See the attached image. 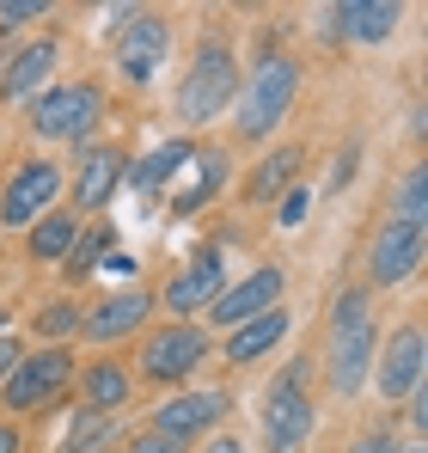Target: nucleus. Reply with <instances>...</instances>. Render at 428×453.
<instances>
[{
    "label": "nucleus",
    "mask_w": 428,
    "mask_h": 453,
    "mask_svg": "<svg viewBox=\"0 0 428 453\" xmlns=\"http://www.w3.org/2000/svg\"><path fill=\"white\" fill-rule=\"evenodd\" d=\"M373 349H379V319H373V288L349 282L331 295V319H325V386L337 398L367 392L373 374Z\"/></svg>",
    "instance_id": "f257e3e1"
},
{
    "label": "nucleus",
    "mask_w": 428,
    "mask_h": 453,
    "mask_svg": "<svg viewBox=\"0 0 428 453\" xmlns=\"http://www.w3.org/2000/svg\"><path fill=\"white\" fill-rule=\"evenodd\" d=\"M294 98H300V62L287 50H264L251 62V74L239 80V98H233L239 104V142H270L287 123Z\"/></svg>",
    "instance_id": "f03ea898"
},
{
    "label": "nucleus",
    "mask_w": 428,
    "mask_h": 453,
    "mask_svg": "<svg viewBox=\"0 0 428 453\" xmlns=\"http://www.w3.org/2000/svg\"><path fill=\"white\" fill-rule=\"evenodd\" d=\"M233 98H239V56H233L220 37H203L196 56H190V74L178 80V117L196 129V123L226 117Z\"/></svg>",
    "instance_id": "7ed1b4c3"
},
{
    "label": "nucleus",
    "mask_w": 428,
    "mask_h": 453,
    "mask_svg": "<svg viewBox=\"0 0 428 453\" xmlns=\"http://www.w3.org/2000/svg\"><path fill=\"white\" fill-rule=\"evenodd\" d=\"M104 117V92L92 80H56L31 98V135L37 142H86Z\"/></svg>",
    "instance_id": "20e7f679"
},
{
    "label": "nucleus",
    "mask_w": 428,
    "mask_h": 453,
    "mask_svg": "<svg viewBox=\"0 0 428 453\" xmlns=\"http://www.w3.org/2000/svg\"><path fill=\"white\" fill-rule=\"evenodd\" d=\"M214 356L209 325L196 319H172V325H153L141 343V380H159V386H190V374Z\"/></svg>",
    "instance_id": "39448f33"
},
{
    "label": "nucleus",
    "mask_w": 428,
    "mask_h": 453,
    "mask_svg": "<svg viewBox=\"0 0 428 453\" xmlns=\"http://www.w3.org/2000/svg\"><path fill=\"white\" fill-rule=\"evenodd\" d=\"M318 423V404L306 392V362H287V374L270 380L264 392V448L270 453H300Z\"/></svg>",
    "instance_id": "423d86ee"
},
{
    "label": "nucleus",
    "mask_w": 428,
    "mask_h": 453,
    "mask_svg": "<svg viewBox=\"0 0 428 453\" xmlns=\"http://www.w3.org/2000/svg\"><path fill=\"white\" fill-rule=\"evenodd\" d=\"M73 368H80V362H73L62 343H43V349L19 356V368H12L6 386H0L6 411H12V417H25V411H50V404L73 386Z\"/></svg>",
    "instance_id": "0eeeda50"
},
{
    "label": "nucleus",
    "mask_w": 428,
    "mask_h": 453,
    "mask_svg": "<svg viewBox=\"0 0 428 453\" xmlns=\"http://www.w3.org/2000/svg\"><path fill=\"white\" fill-rule=\"evenodd\" d=\"M423 374H428L423 325L404 319V325H392L386 343L373 349V374H367V386H373L386 404H398V398H417V392H423Z\"/></svg>",
    "instance_id": "6e6552de"
},
{
    "label": "nucleus",
    "mask_w": 428,
    "mask_h": 453,
    "mask_svg": "<svg viewBox=\"0 0 428 453\" xmlns=\"http://www.w3.org/2000/svg\"><path fill=\"white\" fill-rule=\"evenodd\" d=\"M62 190H68V178H62L56 159H19V165L6 172V184H0V226L43 221V215L62 203Z\"/></svg>",
    "instance_id": "1a4fd4ad"
},
{
    "label": "nucleus",
    "mask_w": 428,
    "mask_h": 453,
    "mask_svg": "<svg viewBox=\"0 0 428 453\" xmlns=\"http://www.w3.org/2000/svg\"><path fill=\"white\" fill-rule=\"evenodd\" d=\"M226 411H233V398L226 392H214V386H178L159 411H153V435H165V441H178V448H190V441H203L214 435L220 423H226Z\"/></svg>",
    "instance_id": "9d476101"
},
{
    "label": "nucleus",
    "mask_w": 428,
    "mask_h": 453,
    "mask_svg": "<svg viewBox=\"0 0 428 453\" xmlns=\"http://www.w3.org/2000/svg\"><path fill=\"white\" fill-rule=\"evenodd\" d=\"M165 56H172V25H165L159 12H129V25H123L117 43H111L117 74L129 80V86H153L159 68H165Z\"/></svg>",
    "instance_id": "9b49d317"
},
{
    "label": "nucleus",
    "mask_w": 428,
    "mask_h": 453,
    "mask_svg": "<svg viewBox=\"0 0 428 453\" xmlns=\"http://www.w3.org/2000/svg\"><path fill=\"white\" fill-rule=\"evenodd\" d=\"M282 295H287V270L282 264H251L245 276H226V288H220L214 306H209V325L233 331V325H245V319L282 306Z\"/></svg>",
    "instance_id": "f8f14e48"
},
{
    "label": "nucleus",
    "mask_w": 428,
    "mask_h": 453,
    "mask_svg": "<svg viewBox=\"0 0 428 453\" xmlns=\"http://www.w3.org/2000/svg\"><path fill=\"white\" fill-rule=\"evenodd\" d=\"M159 312L153 301V288L147 282H129V288H117V295H104V301H92L80 312V337L86 343H123V337H141V325Z\"/></svg>",
    "instance_id": "ddd939ff"
},
{
    "label": "nucleus",
    "mask_w": 428,
    "mask_h": 453,
    "mask_svg": "<svg viewBox=\"0 0 428 453\" xmlns=\"http://www.w3.org/2000/svg\"><path fill=\"white\" fill-rule=\"evenodd\" d=\"M220 288H226V251H220V245H203L184 270H172V282H165L153 301L165 306L172 319H196V312H209V306H214Z\"/></svg>",
    "instance_id": "4468645a"
},
{
    "label": "nucleus",
    "mask_w": 428,
    "mask_h": 453,
    "mask_svg": "<svg viewBox=\"0 0 428 453\" xmlns=\"http://www.w3.org/2000/svg\"><path fill=\"white\" fill-rule=\"evenodd\" d=\"M56 68H62V37H56V31L19 43V50L6 56V68H0V98H6V104H31L43 86H56Z\"/></svg>",
    "instance_id": "2eb2a0df"
},
{
    "label": "nucleus",
    "mask_w": 428,
    "mask_h": 453,
    "mask_svg": "<svg viewBox=\"0 0 428 453\" xmlns=\"http://www.w3.org/2000/svg\"><path fill=\"white\" fill-rule=\"evenodd\" d=\"M423 270V226L386 221L367 245V288H398Z\"/></svg>",
    "instance_id": "dca6fc26"
},
{
    "label": "nucleus",
    "mask_w": 428,
    "mask_h": 453,
    "mask_svg": "<svg viewBox=\"0 0 428 453\" xmlns=\"http://www.w3.org/2000/svg\"><path fill=\"white\" fill-rule=\"evenodd\" d=\"M325 31L331 37H349V43H392L398 31V0H337L325 6Z\"/></svg>",
    "instance_id": "f3484780"
},
{
    "label": "nucleus",
    "mask_w": 428,
    "mask_h": 453,
    "mask_svg": "<svg viewBox=\"0 0 428 453\" xmlns=\"http://www.w3.org/2000/svg\"><path fill=\"white\" fill-rule=\"evenodd\" d=\"M287 331H294V312H287V306H270V312H257V319L233 325V331H226V343H220V356H226L233 368H251V362H264V356L282 343Z\"/></svg>",
    "instance_id": "a211bd4d"
},
{
    "label": "nucleus",
    "mask_w": 428,
    "mask_h": 453,
    "mask_svg": "<svg viewBox=\"0 0 428 453\" xmlns=\"http://www.w3.org/2000/svg\"><path fill=\"white\" fill-rule=\"evenodd\" d=\"M123 165H129V159H123L117 148H104V142L80 153L73 184H68V190H73V215H80V209H104V203L117 196V184H123Z\"/></svg>",
    "instance_id": "6ab92c4d"
},
{
    "label": "nucleus",
    "mask_w": 428,
    "mask_h": 453,
    "mask_svg": "<svg viewBox=\"0 0 428 453\" xmlns=\"http://www.w3.org/2000/svg\"><path fill=\"white\" fill-rule=\"evenodd\" d=\"M226 148H190L184 159V184H178V196H172V209L178 215H196V209H209L214 196L226 190Z\"/></svg>",
    "instance_id": "aec40b11"
},
{
    "label": "nucleus",
    "mask_w": 428,
    "mask_h": 453,
    "mask_svg": "<svg viewBox=\"0 0 428 453\" xmlns=\"http://www.w3.org/2000/svg\"><path fill=\"white\" fill-rule=\"evenodd\" d=\"M73 386H80V398H86V411H123L129 404V392H135V374H129V362H111V356H98V362H80L73 368Z\"/></svg>",
    "instance_id": "412c9836"
},
{
    "label": "nucleus",
    "mask_w": 428,
    "mask_h": 453,
    "mask_svg": "<svg viewBox=\"0 0 428 453\" xmlns=\"http://www.w3.org/2000/svg\"><path fill=\"white\" fill-rule=\"evenodd\" d=\"M80 233H86V221H80L73 209H50L43 221L25 226V251H31L37 264H62V257L73 251V239H80Z\"/></svg>",
    "instance_id": "4be33fe9"
},
{
    "label": "nucleus",
    "mask_w": 428,
    "mask_h": 453,
    "mask_svg": "<svg viewBox=\"0 0 428 453\" xmlns=\"http://www.w3.org/2000/svg\"><path fill=\"white\" fill-rule=\"evenodd\" d=\"M300 159H306V153L294 148V142H287V148H276V153H264V165L251 172L245 196H251V203H270V196L294 190V184H300Z\"/></svg>",
    "instance_id": "5701e85b"
},
{
    "label": "nucleus",
    "mask_w": 428,
    "mask_h": 453,
    "mask_svg": "<svg viewBox=\"0 0 428 453\" xmlns=\"http://www.w3.org/2000/svg\"><path fill=\"white\" fill-rule=\"evenodd\" d=\"M184 159H190V142H159V148L141 153L135 165H123V178H129L135 190H165V184L184 172Z\"/></svg>",
    "instance_id": "b1692460"
},
{
    "label": "nucleus",
    "mask_w": 428,
    "mask_h": 453,
    "mask_svg": "<svg viewBox=\"0 0 428 453\" xmlns=\"http://www.w3.org/2000/svg\"><path fill=\"white\" fill-rule=\"evenodd\" d=\"M111 245H117V226H111V221H98L92 233H80L73 251L62 257V282H92V270L111 257Z\"/></svg>",
    "instance_id": "393cba45"
},
{
    "label": "nucleus",
    "mask_w": 428,
    "mask_h": 453,
    "mask_svg": "<svg viewBox=\"0 0 428 453\" xmlns=\"http://www.w3.org/2000/svg\"><path fill=\"white\" fill-rule=\"evenodd\" d=\"M423 184H428L423 165H404V178H398V190H392V215H386V221L423 226V221H428V209H423Z\"/></svg>",
    "instance_id": "a878e982"
},
{
    "label": "nucleus",
    "mask_w": 428,
    "mask_h": 453,
    "mask_svg": "<svg viewBox=\"0 0 428 453\" xmlns=\"http://www.w3.org/2000/svg\"><path fill=\"white\" fill-rule=\"evenodd\" d=\"M31 325H37V337H43V343H62V337L80 331V306H73V301H50V306H37V319H31Z\"/></svg>",
    "instance_id": "bb28decb"
},
{
    "label": "nucleus",
    "mask_w": 428,
    "mask_h": 453,
    "mask_svg": "<svg viewBox=\"0 0 428 453\" xmlns=\"http://www.w3.org/2000/svg\"><path fill=\"white\" fill-rule=\"evenodd\" d=\"M111 435V417H98V411H80V423H73L68 435V453H98V441Z\"/></svg>",
    "instance_id": "cd10ccee"
},
{
    "label": "nucleus",
    "mask_w": 428,
    "mask_h": 453,
    "mask_svg": "<svg viewBox=\"0 0 428 453\" xmlns=\"http://www.w3.org/2000/svg\"><path fill=\"white\" fill-rule=\"evenodd\" d=\"M50 12H56L50 0H0V25H37Z\"/></svg>",
    "instance_id": "c85d7f7f"
},
{
    "label": "nucleus",
    "mask_w": 428,
    "mask_h": 453,
    "mask_svg": "<svg viewBox=\"0 0 428 453\" xmlns=\"http://www.w3.org/2000/svg\"><path fill=\"white\" fill-rule=\"evenodd\" d=\"M349 453H404V448H398L392 429H367V435H355V448H349Z\"/></svg>",
    "instance_id": "c756f323"
},
{
    "label": "nucleus",
    "mask_w": 428,
    "mask_h": 453,
    "mask_svg": "<svg viewBox=\"0 0 428 453\" xmlns=\"http://www.w3.org/2000/svg\"><path fill=\"white\" fill-rule=\"evenodd\" d=\"M123 453H184V448H178V441H165V435H153V429H141Z\"/></svg>",
    "instance_id": "7c9ffc66"
},
{
    "label": "nucleus",
    "mask_w": 428,
    "mask_h": 453,
    "mask_svg": "<svg viewBox=\"0 0 428 453\" xmlns=\"http://www.w3.org/2000/svg\"><path fill=\"white\" fill-rule=\"evenodd\" d=\"M19 356H25V349H19V337H6V331H0V386H6V374L19 368Z\"/></svg>",
    "instance_id": "2f4dec72"
},
{
    "label": "nucleus",
    "mask_w": 428,
    "mask_h": 453,
    "mask_svg": "<svg viewBox=\"0 0 428 453\" xmlns=\"http://www.w3.org/2000/svg\"><path fill=\"white\" fill-rule=\"evenodd\" d=\"M196 453H251V448H245L239 435H209V441H203Z\"/></svg>",
    "instance_id": "473e14b6"
},
{
    "label": "nucleus",
    "mask_w": 428,
    "mask_h": 453,
    "mask_svg": "<svg viewBox=\"0 0 428 453\" xmlns=\"http://www.w3.org/2000/svg\"><path fill=\"white\" fill-rule=\"evenodd\" d=\"M300 215H306V190H287L282 196V226H294Z\"/></svg>",
    "instance_id": "72a5a7b5"
},
{
    "label": "nucleus",
    "mask_w": 428,
    "mask_h": 453,
    "mask_svg": "<svg viewBox=\"0 0 428 453\" xmlns=\"http://www.w3.org/2000/svg\"><path fill=\"white\" fill-rule=\"evenodd\" d=\"M25 448V435H19V423H6V417H0V453H19Z\"/></svg>",
    "instance_id": "f704fd0d"
},
{
    "label": "nucleus",
    "mask_w": 428,
    "mask_h": 453,
    "mask_svg": "<svg viewBox=\"0 0 428 453\" xmlns=\"http://www.w3.org/2000/svg\"><path fill=\"white\" fill-rule=\"evenodd\" d=\"M410 453H423V448H410Z\"/></svg>",
    "instance_id": "c9c22d12"
}]
</instances>
